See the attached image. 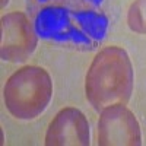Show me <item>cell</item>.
Masks as SVG:
<instances>
[{"instance_id": "obj_8", "label": "cell", "mask_w": 146, "mask_h": 146, "mask_svg": "<svg viewBox=\"0 0 146 146\" xmlns=\"http://www.w3.org/2000/svg\"><path fill=\"white\" fill-rule=\"evenodd\" d=\"M127 25L133 32L146 34V0H135L127 13Z\"/></svg>"}, {"instance_id": "obj_2", "label": "cell", "mask_w": 146, "mask_h": 146, "mask_svg": "<svg viewBox=\"0 0 146 146\" xmlns=\"http://www.w3.org/2000/svg\"><path fill=\"white\" fill-rule=\"evenodd\" d=\"M34 27L44 40L86 50L104 38L108 19L91 9L45 7L36 12Z\"/></svg>"}, {"instance_id": "obj_3", "label": "cell", "mask_w": 146, "mask_h": 146, "mask_svg": "<svg viewBox=\"0 0 146 146\" xmlns=\"http://www.w3.org/2000/svg\"><path fill=\"white\" fill-rule=\"evenodd\" d=\"M7 111L19 120H32L48 107L53 96L50 75L38 66H25L12 75L5 85Z\"/></svg>"}, {"instance_id": "obj_1", "label": "cell", "mask_w": 146, "mask_h": 146, "mask_svg": "<svg viewBox=\"0 0 146 146\" xmlns=\"http://www.w3.org/2000/svg\"><path fill=\"white\" fill-rule=\"evenodd\" d=\"M133 66L126 50L117 45L96 53L86 73V98L96 111L114 104H127L133 92Z\"/></svg>"}, {"instance_id": "obj_4", "label": "cell", "mask_w": 146, "mask_h": 146, "mask_svg": "<svg viewBox=\"0 0 146 146\" xmlns=\"http://www.w3.org/2000/svg\"><path fill=\"white\" fill-rule=\"evenodd\" d=\"M98 145H142L140 126L126 104H114L102 110L98 121Z\"/></svg>"}, {"instance_id": "obj_6", "label": "cell", "mask_w": 146, "mask_h": 146, "mask_svg": "<svg viewBox=\"0 0 146 146\" xmlns=\"http://www.w3.org/2000/svg\"><path fill=\"white\" fill-rule=\"evenodd\" d=\"M89 124L78 108L66 107L56 114L45 135L47 146H86L89 145Z\"/></svg>"}, {"instance_id": "obj_9", "label": "cell", "mask_w": 146, "mask_h": 146, "mask_svg": "<svg viewBox=\"0 0 146 146\" xmlns=\"http://www.w3.org/2000/svg\"><path fill=\"white\" fill-rule=\"evenodd\" d=\"M7 2H9V0H2V7H5L7 5Z\"/></svg>"}, {"instance_id": "obj_5", "label": "cell", "mask_w": 146, "mask_h": 146, "mask_svg": "<svg viewBox=\"0 0 146 146\" xmlns=\"http://www.w3.org/2000/svg\"><path fill=\"white\" fill-rule=\"evenodd\" d=\"M38 34L23 12H12L2 18V58L25 62L34 53Z\"/></svg>"}, {"instance_id": "obj_7", "label": "cell", "mask_w": 146, "mask_h": 146, "mask_svg": "<svg viewBox=\"0 0 146 146\" xmlns=\"http://www.w3.org/2000/svg\"><path fill=\"white\" fill-rule=\"evenodd\" d=\"M34 7H64V9H91L96 10L102 0H31ZM36 10V12H38Z\"/></svg>"}]
</instances>
